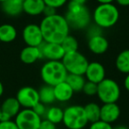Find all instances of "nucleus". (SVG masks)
Instances as JSON below:
<instances>
[{"label":"nucleus","mask_w":129,"mask_h":129,"mask_svg":"<svg viewBox=\"0 0 129 129\" xmlns=\"http://www.w3.org/2000/svg\"><path fill=\"white\" fill-rule=\"evenodd\" d=\"M42 34L44 42L53 43H61L69 35V27L67 20L63 15L54 14L44 17L40 23Z\"/></svg>","instance_id":"nucleus-1"},{"label":"nucleus","mask_w":129,"mask_h":129,"mask_svg":"<svg viewBox=\"0 0 129 129\" xmlns=\"http://www.w3.org/2000/svg\"><path fill=\"white\" fill-rule=\"evenodd\" d=\"M70 28L75 30L86 29L90 25L91 15L86 5H81L69 1L67 12L64 15Z\"/></svg>","instance_id":"nucleus-2"},{"label":"nucleus","mask_w":129,"mask_h":129,"mask_svg":"<svg viewBox=\"0 0 129 129\" xmlns=\"http://www.w3.org/2000/svg\"><path fill=\"white\" fill-rule=\"evenodd\" d=\"M119 18V12L112 3L99 4L93 13L95 25L101 28H110L116 25Z\"/></svg>","instance_id":"nucleus-3"},{"label":"nucleus","mask_w":129,"mask_h":129,"mask_svg":"<svg viewBox=\"0 0 129 129\" xmlns=\"http://www.w3.org/2000/svg\"><path fill=\"white\" fill-rule=\"evenodd\" d=\"M68 73L62 61H47L41 69V77L43 82L50 86H56L64 81Z\"/></svg>","instance_id":"nucleus-4"},{"label":"nucleus","mask_w":129,"mask_h":129,"mask_svg":"<svg viewBox=\"0 0 129 129\" xmlns=\"http://www.w3.org/2000/svg\"><path fill=\"white\" fill-rule=\"evenodd\" d=\"M62 123L68 129L84 128L88 123L84 107L81 105L68 106L64 111Z\"/></svg>","instance_id":"nucleus-5"},{"label":"nucleus","mask_w":129,"mask_h":129,"mask_svg":"<svg viewBox=\"0 0 129 129\" xmlns=\"http://www.w3.org/2000/svg\"><path fill=\"white\" fill-rule=\"evenodd\" d=\"M96 95L103 104L117 103L120 97V87L114 80L105 78L97 84Z\"/></svg>","instance_id":"nucleus-6"},{"label":"nucleus","mask_w":129,"mask_h":129,"mask_svg":"<svg viewBox=\"0 0 129 129\" xmlns=\"http://www.w3.org/2000/svg\"><path fill=\"white\" fill-rule=\"evenodd\" d=\"M61 61L68 74H81V75H84L89 63L87 57L78 50L66 53Z\"/></svg>","instance_id":"nucleus-7"},{"label":"nucleus","mask_w":129,"mask_h":129,"mask_svg":"<svg viewBox=\"0 0 129 129\" xmlns=\"http://www.w3.org/2000/svg\"><path fill=\"white\" fill-rule=\"evenodd\" d=\"M14 121L19 129H39L42 118L32 109L24 108L16 115Z\"/></svg>","instance_id":"nucleus-8"},{"label":"nucleus","mask_w":129,"mask_h":129,"mask_svg":"<svg viewBox=\"0 0 129 129\" xmlns=\"http://www.w3.org/2000/svg\"><path fill=\"white\" fill-rule=\"evenodd\" d=\"M38 48L40 50L41 57L48 61H61L66 54L60 43H47L43 41Z\"/></svg>","instance_id":"nucleus-9"},{"label":"nucleus","mask_w":129,"mask_h":129,"mask_svg":"<svg viewBox=\"0 0 129 129\" xmlns=\"http://www.w3.org/2000/svg\"><path fill=\"white\" fill-rule=\"evenodd\" d=\"M16 98L20 106L25 109H32L39 100L38 91L30 86H25L18 91Z\"/></svg>","instance_id":"nucleus-10"},{"label":"nucleus","mask_w":129,"mask_h":129,"mask_svg":"<svg viewBox=\"0 0 129 129\" xmlns=\"http://www.w3.org/2000/svg\"><path fill=\"white\" fill-rule=\"evenodd\" d=\"M22 37L27 46L38 47L44 40L40 26L36 24H28L22 31Z\"/></svg>","instance_id":"nucleus-11"},{"label":"nucleus","mask_w":129,"mask_h":129,"mask_svg":"<svg viewBox=\"0 0 129 129\" xmlns=\"http://www.w3.org/2000/svg\"><path fill=\"white\" fill-rule=\"evenodd\" d=\"M20 107L21 106L16 97L6 98L0 106V110H1L0 121L11 120L13 118H15L16 115L20 112Z\"/></svg>","instance_id":"nucleus-12"},{"label":"nucleus","mask_w":129,"mask_h":129,"mask_svg":"<svg viewBox=\"0 0 129 129\" xmlns=\"http://www.w3.org/2000/svg\"><path fill=\"white\" fill-rule=\"evenodd\" d=\"M84 76L87 81L98 84L99 82L105 79V69L104 67L99 62H91L88 63V67Z\"/></svg>","instance_id":"nucleus-13"},{"label":"nucleus","mask_w":129,"mask_h":129,"mask_svg":"<svg viewBox=\"0 0 129 129\" xmlns=\"http://www.w3.org/2000/svg\"><path fill=\"white\" fill-rule=\"evenodd\" d=\"M120 113L121 111L117 103L104 104L100 110V120L111 124L119 118Z\"/></svg>","instance_id":"nucleus-14"},{"label":"nucleus","mask_w":129,"mask_h":129,"mask_svg":"<svg viewBox=\"0 0 129 129\" xmlns=\"http://www.w3.org/2000/svg\"><path fill=\"white\" fill-rule=\"evenodd\" d=\"M88 47L94 54L101 55L105 53L109 48V42L103 35L88 38Z\"/></svg>","instance_id":"nucleus-15"},{"label":"nucleus","mask_w":129,"mask_h":129,"mask_svg":"<svg viewBox=\"0 0 129 129\" xmlns=\"http://www.w3.org/2000/svg\"><path fill=\"white\" fill-rule=\"evenodd\" d=\"M55 99L58 102L64 103L71 100L74 92L67 81H62L53 87Z\"/></svg>","instance_id":"nucleus-16"},{"label":"nucleus","mask_w":129,"mask_h":129,"mask_svg":"<svg viewBox=\"0 0 129 129\" xmlns=\"http://www.w3.org/2000/svg\"><path fill=\"white\" fill-rule=\"evenodd\" d=\"M23 12L31 16L43 14L45 4L43 0H25L23 2Z\"/></svg>","instance_id":"nucleus-17"},{"label":"nucleus","mask_w":129,"mask_h":129,"mask_svg":"<svg viewBox=\"0 0 129 129\" xmlns=\"http://www.w3.org/2000/svg\"><path fill=\"white\" fill-rule=\"evenodd\" d=\"M20 60L24 64H30L37 61L38 59H41V53L38 47L34 46H27L22 49L20 54Z\"/></svg>","instance_id":"nucleus-18"},{"label":"nucleus","mask_w":129,"mask_h":129,"mask_svg":"<svg viewBox=\"0 0 129 129\" xmlns=\"http://www.w3.org/2000/svg\"><path fill=\"white\" fill-rule=\"evenodd\" d=\"M2 4V10L6 14L11 17L19 16L23 12V3L18 0H6Z\"/></svg>","instance_id":"nucleus-19"},{"label":"nucleus","mask_w":129,"mask_h":129,"mask_svg":"<svg viewBox=\"0 0 129 129\" xmlns=\"http://www.w3.org/2000/svg\"><path fill=\"white\" fill-rule=\"evenodd\" d=\"M17 37V30L11 24L0 25V42L11 43Z\"/></svg>","instance_id":"nucleus-20"},{"label":"nucleus","mask_w":129,"mask_h":129,"mask_svg":"<svg viewBox=\"0 0 129 129\" xmlns=\"http://www.w3.org/2000/svg\"><path fill=\"white\" fill-rule=\"evenodd\" d=\"M116 68L122 74H129V50H124L117 56L115 60Z\"/></svg>","instance_id":"nucleus-21"},{"label":"nucleus","mask_w":129,"mask_h":129,"mask_svg":"<svg viewBox=\"0 0 129 129\" xmlns=\"http://www.w3.org/2000/svg\"><path fill=\"white\" fill-rule=\"evenodd\" d=\"M66 81L72 88L74 92H80L82 91V88L84 87L85 82H86V78L84 75H81V74H68Z\"/></svg>","instance_id":"nucleus-22"},{"label":"nucleus","mask_w":129,"mask_h":129,"mask_svg":"<svg viewBox=\"0 0 129 129\" xmlns=\"http://www.w3.org/2000/svg\"><path fill=\"white\" fill-rule=\"evenodd\" d=\"M38 95H39V100L41 103L44 104H50L56 101L55 95H54L53 87L50 85L43 86L38 90Z\"/></svg>","instance_id":"nucleus-23"},{"label":"nucleus","mask_w":129,"mask_h":129,"mask_svg":"<svg viewBox=\"0 0 129 129\" xmlns=\"http://www.w3.org/2000/svg\"><path fill=\"white\" fill-rule=\"evenodd\" d=\"M83 107H84V111L86 113L88 121L89 123H93V122L100 120L101 106H99L95 103H89Z\"/></svg>","instance_id":"nucleus-24"},{"label":"nucleus","mask_w":129,"mask_h":129,"mask_svg":"<svg viewBox=\"0 0 129 129\" xmlns=\"http://www.w3.org/2000/svg\"><path fill=\"white\" fill-rule=\"evenodd\" d=\"M44 117L49 121L52 122L55 125H57L59 123H62L63 117H64V111L57 106H51L50 108H47L46 114Z\"/></svg>","instance_id":"nucleus-25"},{"label":"nucleus","mask_w":129,"mask_h":129,"mask_svg":"<svg viewBox=\"0 0 129 129\" xmlns=\"http://www.w3.org/2000/svg\"><path fill=\"white\" fill-rule=\"evenodd\" d=\"M60 44L66 53L77 51L78 49H79V43H78L77 39L73 36H70V35H68L67 37L64 38Z\"/></svg>","instance_id":"nucleus-26"},{"label":"nucleus","mask_w":129,"mask_h":129,"mask_svg":"<svg viewBox=\"0 0 129 129\" xmlns=\"http://www.w3.org/2000/svg\"><path fill=\"white\" fill-rule=\"evenodd\" d=\"M82 92L87 95H89V96H92V95H96L97 93V84L94 82H91V81H86L84 84V87L82 88Z\"/></svg>","instance_id":"nucleus-27"},{"label":"nucleus","mask_w":129,"mask_h":129,"mask_svg":"<svg viewBox=\"0 0 129 129\" xmlns=\"http://www.w3.org/2000/svg\"><path fill=\"white\" fill-rule=\"evenodd\" d=\"M87 37L89 38L95 36H99V35H103V28L98 27L97 25L94 24V25L88 26L87 27Z\"/></svg>","instance_id":"nucleus-28"},{"label":"nucleus","mask_w":129,"mask_h":129,"mask_svg":"<svg viewBox=\"0 0 129 129\" xmlns=\"http://www.w3.org/2000/svg\"><path fill=\"white\" fill-rule=\"evenodd\" d=\"M88 129H113V127L111 126V124L106 123L102 120H98V121L91 123Z\"/></svg>","instance_id":"nucleus-29"},{"label":"nucleus","mask_w":129,"mask_h":129,"mask_svg":"<svg viewBox=\"0 0 129 129\" xmlns=\"http://www.w3.org/2000/svg\"><path fill=\"white\" fill-rule=\"evenodd\" d=\"M32 110L38 115L42 118V117L45 116L46 114V111H47V108H46V104H43L41 102H38L34 107L32 108Z\"/></svg>","instance_id":"nucleus-30"},{"label":"nucleus","mask_w":129,"mask_h":129,"mask_svg":"<svg viewBox=\"0 0 129 129\" xmlns=\"http://www.w3.org/2000/svg\"><path fill=\"white\" fill-rule=\"evenodd\" d=\"M67 1L68 0H43L45 6H51V7L56 8V9L62 7L64 5L67 4Z\"/></svg>","instance_id":"nucleus-31"},{"label":"nucleus","mask_w":129,"mask_h":129,"mask_svg":"<svg viewBox=\"0 0 129 129\" xmlns=\"http://www.w3.org/2000/svg\"><path fill=\"white\" fill-rule=\"evenodd\" d=\"M0 129H19L15 121L13 120H6L0 121Z\"/></svg>","instance_id":"nucleus-32"},{"label":"nucleus","mask_w":129,"mask_h":129,"mask_svg":"<svg viewBox=\"0 0 129 129\" xmlns=\"http://www.w3.org/2000/svg\"><path fill=\"white\" fill-rule=\"evenodd\" d=\"M39 129H57L56 127V125L53 124L52 122L49 121L48 119H42L41 124H40Z\"/></svg>","instance_id":"nucleus-33"},{"label":"nucleus","mask_w":129,"mask_h":129,"mask_svg":"<svg viewBox=\"0 0 129 129\" xmlns=\"http://www.w3.org/2000/svg\"><path fill=\"white\" fill-rule=\"evenodd\" d=\"M43 14L44 15V17L52 16V15H54V14H57V9L51 7V6H45L44 9H43Z\"/></svg>","instance_id":"nucleus-34"},{"label":"nucleus","mask_w":129,"mask_h":129,"mask_svg":"<svg viewBox=\"0 0 129 129\" xmlns=\"http://www.w3.org/2000/svg\"><path fill=\"white\" fill-rule=\"evenodd\" d=\"M124 87L129 92V74H126L125 80H124Z\"/></svg>","instance_id":"nucleus-35"},{"label":"nucleus","mask_w":129,"mask_h":129,"mask_svg":"<svg viewBox=\"0 0 129 129\" xmlns=\"http://www.w3.org/2000/svg\"><path fill=\"white\" fill-rule=\"evenodd\" d=\"M115 1L121 6H129V0H115Z\"/></svg>","instance_id":"nucleus-36"},{"label":"nucleus","mask_w":129,"mask_h":129,"mask_svg":"<svg viewBox=\"0 0 129 129\" xmlns=\"http://www.w3.org/2000/svg\"><path fill=\"white\" fill-rule=\"evenodd\" d=\"M99 4H106V3H113L115 0H96Z\"/></svg>","instance_id":"nucleus-37"},{"label":"nucleus","mask_w":129,"mask_h":129,"mask_svg":"<svg viewBox=\"0 0 129 129\" xmlns=\"http://www.w3.org/2000/svg\"><path fill=\"white\" fill-rule=\"evenodd\" d=\"M71 2H74L77 3V4H81V5H85L87 2V0H70Z\"/></svg>","instance_id":"nucleus-38"},{"label":"nucleus","mask_w":129,"mask_h":129,"mask_svg":"<svg viewBox=\"0 0 129 129\" xmlns=\"http://www.w3.org/2000/svg\"><path fill=\"white\" fill-rule=\"evenodd\" d=\"M3 93H4V86H3L2 82L0 81V97L2 96Z\"/></svg>","instance_id":"nucleus-39"},{"label":"nucleus","mask_w":129,"mask_h":129,"mask_svg":"<svg viewBox=\"0 0 129 129\" xmlns=\"http://www.w3.org/2000/svg\"><path fill=\"white\" fill-rule=\"evenodd\" d=\"M113 129H127V127L124 126V125H118V126H116Z\"/></svg>","instance_id":"nucleus-40"},{"label":"nucleus","mask_w":129,"mask_h":129,"mask_svg":"<svg viewBox=\"0 0 129 129\" xmlns=\"http://www.w3.org/2000/svg\"><path fill=\"white\" fill-rule=\"evenodd\" d=\"M5 1H6V0H0V3H3V2H5Z\"/></svg>","instance_id":"nucleus-41"},{"label":"nucleus","mask_w":129,"mask_h":129,"mask_svg":"<svg viewBox=\"0 0 129 129\" xmlns=\"http://www.w3.org/2000/svg\"><path fill=\"white\" fill-rule=\"evenodd\" d=\"M18 1H20V2H21V3H23L25 0H18Z\"/></svg>","instance_id":"nucleus-42"},{"label":"nucleus","mask_w":129,"mask_h":129,"mask_svg":"<svg viewBox=\"0 0 129 129\" xmlns=\"http://www.w3.org/2000/svg\"><path fill=\"white\" fill-rule=\"evenodd\" d=\"M0 115H1V110H0Z\"/></svg>","instance_id":"nucleus-43"},{"label":"nucleus","mask_w":129,"mask_h":129,"mask_svg":"<svg viewBox=\"0 0 129 129\" xmlns=\"http://www.w3.org/2000/svg\"><path fill=\"white\" fill-rule=\"evenodd\" d=\"M127 129H129V128H128V127H127Z\"/></svg>","instance_id":"nucleus-44"},{"label":"nucleus","mask_w":129,"mask_h":129,"mask_svg":"<svg viewBox=\"0 0 129 129\" xmlns=\"http://www.w3.org/2000/svg\"><path fill=\"white\" fill-rule=\"evenodd\" d=\"M81 129H84V128H81Z\"/></svg>","instance_id":"nucleus-45"}]
</instances>
